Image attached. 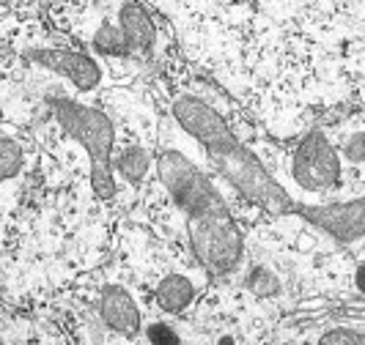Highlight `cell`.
<instances>
[{
	"label": "cell",
	"instance_id": "cell-10",
	"mask_svg": "<svg viewBox=\"0 0 365 345\" xmlns=\"http://www.w3.org/2000/svg\"><path fill=\"white\" fill-rule=\"evenodd\" d=\"M115 22H118L121 33L127 38L132 55H146L154 50V44H157V25H154V19L148 17V11L143 6L129 3L127 0V3L118 9Z\"/></svg>",
	"mask_w": 365,
	"mask_h": 345
},
{
	"label": "cell",
	"instance_id": "cell-9",
	"mask_svg": "<svg viewBox=\"0 0 365 345\" xmlns=\"http://www.w3.org/2000/svg\"><path fill=\"white\" fill-rule=\"evenodd\" d=\"M99 318L102 324L121 337H138L143 327V315L135 296L121 285H105L99 293Z\"/></svg>",
	"mask_w": 365,
	"mask_h": 345
},
{
	"label": "cell",
	"instance_id": "cell-16",
	"mask_svg": "<svg viewBox=\"0 0 365 345\" xmlns=\"http://www.w3.org/2000/svg\"><path fill=\"white\" fill-rule=\"evenodd\" d=\"M322 343L324 345H357V343H365V334L363 331H357V329H349V327H335L329 329V331H324V337H322Z\"/></svg>",
	"mask_w": 365,
	"mask_h": 345
},
{
	"label": "cell",
	"instance_id": "cell-2",
	"mask_svg": "<svg viewBox=\"0 0 365 345\" xmlns=\"http://www.w3.org/2000/svg\"><path fill=\"white\" fill-rule=\"evenodd\" d=\"M206 156L217 176L225 184H231L245 200L264 208L267 214L280 217V214H294V200L289 192L272 179V173L261 164L256 154L247 146H242L237 137L220 143V146L206 148Z\"/></svg>",
	"mask_w": 365,
	"mask_h": 345
},
{
	"label": "cell",
	"instance_id": "cell-1",
	"mask_svg": "<svg viewBox=\"0 0 365 345\" xmlns=\"http://www.w3.org/2000/svg\"><path fill=\"white\" fill-rule=\"evenodd\" d=\"M58 127L66 137H72L86 154L91 156V189L99 200H113L118 192L115 170H113V146H115V127L108 112L99 107L74 102L66 96H47Z\"/></svg>",
	"mask_w": 365,
	"mask_h": 345
},
{
	"label": "cell",
	"instance_id": "cell-12",
	"mask_svg": "<svg viewBox=\"0 0 365 345\" xmlns=\"http://www.w3.org/2000/svg\"><path fill=\"white\" fill-rule=\"evenodd\" d=\"M113 170H115L124 181L140 184L148 176V170H151V154H148V148L138 146V143L124 146L113 156Z\"/></svg>",
	"mask_w": 365,
	"mask_h": 345
},
{
	"label": "cell",
	"instance_id": "cell-13",
	"mask_svg": "<svg viewBox=\"0 0 365 345\" xmlns=\"http://www.w3.org/2000/svg\"><path fill=\"white\" fill-rule=\"evenodd\" d=\"M91 50L102 58H129L132 55L118 22H102L96 28V33L91 38Z\"/></svg>",
	"mask_w": 365,
	"mask_h": 345
},
{
	"label": "cell",
	"instance_id": "cell-15",
	"mask_svg": "<svg viewBox=\"0 0 365 345\" xmlns=\"http://www.w3.org/2000/svg\"><path fill=\"white\" fill-rule=\"evenodd\" d=\"M247 291L256 293V296H274V293L280 291V280L274 277V272L269 269H264V266H256L250 277H247Z\"/></svg>",
	"mask_w": 365,
	"mask_h": 345
},
{
	"label": "cell",
	"instance_id": "cell-6",
	"mask_svg": "<svg viewBox=\"0 0 365 345\" xmlns=\"http://www.w3.org/2000/svg\"><path fill=\"white\" fill-rule=\"evenodd\" d=\"M294 214L302 217L316 230L327 233L338 244H354L365 238V198L338 200V203H294Z\"/></svg>",
	"mask_w": 365,
	"mask_h": 345
},
{
	"label": "cell",
	"instance_id": "cell-18",
	"mask_svg": "<svg viewBox=\"0 0 365 345\" xmlns=\"http://www.w3.org/2000/svg\"><path fill=\"white\" fill-rule=\"evenodd\" d=\"M344 156L354 164L365 162V134H351L349 137L346 143H344Z\"/></svg>",
	"mask_w": 365,
	"mask_h": 345
},
{
	"label": "cell",
	"instance_id": "cell-19",
	"mask_svg": "<svg viewBox=\"0 0 365 345\" xmlns=\"http://www.w3.org/2000/svg\"><path fill=\"white\" fill-rule=\"evenodd\" d=\"M354 288L365 296V260L357 266V269H354Z\"/></svg>",
	"mask_w": 365,
	"mask_h": 345
},
{
	"label": "cell",
	"instance_id": "cell-14",
	"mask_svg": "<svg viewBox=\"0 0 365 345\" xmlns=\"http://www.w3.org/2000/svg\"><path fill=\"white\" fill-rule=\"evenodd\" d=\"M25 167V151L14 137H0V181L17 179Z\"/></svg>",
	"mask_w": 365,
	"mask_h": 345
},
{
	"label": "cell",
	"instance_id": "cell-4",
	"mask_svg": "<svg viewBox=\"0 0 365 345\" xmlns=\"http://www.w3.org/2000/svg\"><path fill=\"white\" fill-rule=\"evenodd\" d=\"M187 238L192 258L209 277H231L245 260V238L231 214L217 217H190Z\"/></svg>",
	"mask_w": 365,
	"mask_h": 345
},
{
	"label": "cell",
	"instance_id": "cell-11",
	"mask_svg": "<svg viewBox=\"0 0 365 345\" xmlns=\"http://www.w3.org/2000/svg\"><path fill=\"white\" fill-rule=\"evenodd\" d=\"M154 302L168 315H179L184 309H190V304L195 302V282L187 274H165L154 288Z\"/></svg>",
	"mask_w": 365,
	"mask_h": 345
},
{
	"label": "cell",
	"instance_id": "cell-8",
	"mask_svg": "<svg viewBox=\"0 0 365 345\" xmlns=\"http://www.w3.org/2000/svg\"><path fill=\"white\" fill-rule=\"evenodd\" d=\"M25 60H31L38 69L63 77L77 91H93L102 83V66L93 60V55L77 50H28Z\"/></svg>",
	"mask_w": 365,
	"mask_h": 345
},
{
	"label": "cell",
	"instance_id": "cell-3",
	"mask_svg": "<svg viewBox=\"0 0 365 345\" xmlns=\"http://www.w3.org/2000/svg\"><path fill=\"white\" fill-rule=\"evenodd\" d=\"M154 164H157V176L163 181L168 198L173 200V206L187 219L231 214L220 189L187 154L176 148H165L163 154H157Z\"/></svg>",
	"mask_w": 365,
	"mask_h": 345
},
{
	"label": "cell",
	"instance_id": "cell-7",
	"mask_svg": "<svg viewBox=\"0 0 365 345\" xmlns=\"http://www.w3.org/2000/svg\"><path fill=\"white\" fill-rule=\"evenodd\" d=\"M170 107H173L176 124H179L203 151L212 146H220V143H225V140L234 137V132L228 129L225 118H222L215 107H209L203 99H198V96L182 93V96L173 99Z\"/></svg>",
	"mask_w": 365,
	"mask_h": 345
},
{
	"label": "cell",
	"instance_id": "cell-5",
	"mask_svg": "<svg viewBox=\"0 0 365 345\" xmlns=\"http://www.w3.org/2000/svg\"><path fill=\"white\" fill-rule=\"evenodd\" d=\"M344 162L322 129H311L292 154V179L305 192H329L341 184Z\"/></svg>",
	"mask_w": 365,
	"mask_h": 345
},
{
	"label": "cell",
	"instance_id": "cell-17",
	"mask_svg": "<svg viewBox=\"0 0 365 345\" xmlns=\"http://www.w3.org/2000/svg\"><path fill=\"white\" fill-rule=\"evenodd\" d=\"M146 337L148 343H165V345L179 343V334L173 331V327H168V324H151L146 329Z\"/></svg>",
	"mask_w": 365,
	"mask_h": 345
}]
</instances>
